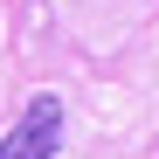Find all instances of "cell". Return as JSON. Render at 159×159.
I'll return each instance as SVG.
<instances>
[{
  "instance_id": "1",
  "label": "cell",
  "mask_w": 159,
  "mask_h": 159,
  "mask_svg": "<svg viewBox=\"0 0 159 159\" xmlns=\"http://www.w3.org/2000/svg\"><path fill=\"white\" fill-rule=\"evenodd\" d=\"M62 145V97H28L21 125L0 139V159H56Z\"/></svg>"
}]
</instances>
